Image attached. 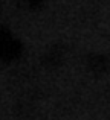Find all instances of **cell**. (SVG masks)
<instances>
[{"instance_id":"cell-1","label":"cell","mask_w":110,"mask_h":120,"mask_svg":"<svg viewBox=\"0 0 110 120\" xmlns=\"http://www.w3.org/2000/svg\"><path fill=\"white\" fill-rule=\"evenodd\" d=\"M0 55L3 62L14 61L21 55V44L8 30H0Z\"/></svg>"},{"instance_id":"cell-2","label":"cell","mask_w":110,"mask_h":120,"mask_svg":"<svg viewBox=\"0 0 110 120\" xmlns=\"http://www.w3.org/2000/svg\"><path fill=\"white\" fill-rule=\"evenodd\" d=\"M63 56H64V50H63V47L61 46H54V47H51V49L46 52L43 62H45L46 67L55 68V67H58V65H61Z\"/></svg>"},{"instance_id":"cell-3","label":"cell","mask_w":110,"mask_h":120,"mask_svg":"<svg viewBox=\"0 0 110 120\" xmlns=\"http://www.w3.org/2000/svg\"><path fill=\"white\" fill-rule=\"evenodd\" d=\"M87 67H89L90 71H93L96 75H101L107 70L109 61L101 53H93V55H89V58H87Z\"/></svg>"},{"instance_id":"cell-4","label":"cell","mask_w":110,"mask_h":120,"mask_svg":"<svg viewBox=\"0 0 110 120\" xmlns=\"http://www.w3.org/2000/svg\"><path fill=\"white\" fill-rule=\"evenodd\" d=\"M43 2H45V0H26V3L31 6V8H34V9H35V8H38V6L41 5Z\"/></svg>"},{"instance_id":"cell-5","label":"cell","mask_w":110,"mask_h":120,"mask_svg":"<svg viewBox=\"0 0 110 120\" xmlns=\"http://www.w3.org/2000/svg\"><path fill=\"white\" fill-rule=\"evenodd\" d=\"M2 62H3V61H2V55H0V64H2Z\"/></svg>"}]
</instances>
